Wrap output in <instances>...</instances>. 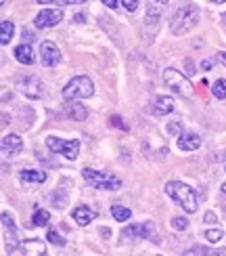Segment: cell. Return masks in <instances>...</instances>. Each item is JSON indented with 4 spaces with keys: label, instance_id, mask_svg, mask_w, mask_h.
Wrapping results in <instances>:
<instances>
[{
    "label": "cell",
    "instance_id": "obj_13",
    "mask_svg": "<svg viewBox=\"0 0 226 256\" xmlns=\"http://www.w3.org/2000/svg\"><path fill=\"white\" fill-rule=\"evenodd\" d=\"M168 4V0H147V15H145V24L155 26L157 19L164 13V8Z\"/></svg>",
    "mask_w": 226,
    "mask_h": 256
},
{
    "label": "cell",
    "instance_id": "obj_34",
    "mask_svg": "<svg viewBox=\"0 0 226 256\" xmlns=\"http://www.w3.org/2000/svg\"><path fill=\"white\" fill-rule=\"evenodd\" d=\"M212 66H214V61H212V59H203V61H201V68H203V70H210Z\"/></svg>",
    "mask_w": 226,
    "mask_h": 256
},
{
    "label": "cell",
    "instance_id": "obj_29",
    "mask_svg": "<svg viewBox=\"0 0 226 256\" xmlns=\"http://www.w3.org/2000/svg\"><path fill=\"white\" fill-rule=\"evenodd\" d=\"M185 256H210V252L203 248V246H195V248H189L185 252Z\"/></svg>",
    "mask_w": 226,
    "mask_h": 256
},
{
    "label": "cell",
    "instance_id": "obj_3",
    "mask_svg": "<svg viewBox=\"0 0 226 256\" xmlns=\"http://www.w3.org/2000/svg\"><path fill=\"white\" fill-rule=\"evenodd\" d=\"M164 82H166L168 88L178 92L180 97H185V99H191L193 94H195V88H193V84L189 82V78L182 72L174 70V68L164 70Z\"/></svg>",
    "mask_w": 226,
    "mask_h": 256
},
{
    "label": "cell",
    "instance_id": "obj_39",
    "mask_svg": "<svg viewBox=\"0 0 226 256\" xmlns=\"http://www.w3.org/2000/svg\"><path fill=\"white\" fill-rule=\"evenodd\" d=\"M216 256H226V248H222V250H218V252H216Z\"/></svg>",
    "mask_w": 226,
    "mask_h": 256
},
{
    "label": "cell",
    "instance_id": "obj_42",
    "mask_svg": "<svg viewBox=\"0 0 226 256\" xmlns=\"http://www.w3.org/2000/svg\"><path fill=\"white\" fill-rule=\"evenodd\" d=\"M4 2H6V0H0V4H4Z\"/></svg>",
    "mask_w": 226,
    "mask_h": 256
},
{
    "label": "cell",
    "instance_id": "obj_28",
    "mask_svg": "<svg viewBox=\"0 0 226 256\" xmlns=\"http://www.w3.org/2000/svg\"><path fill=\"white\" fill-rule=\"evenodd\" d=\"M46 240L50 242V244H55V246H65V240H63L61 236H59V233L57 231H48V236H46Z\"/></svg>",
    "mask_w": 226,
    "mask_h": 256
},
{
    "label": "cell",
    "instance_id": "obj_1",
    "mask_svg": "<svg viewBox=\"0 0 226 256\" xmlns=\"http://www.w3.org/2000/svg\"><path fill=\"white\" fill-rule=\"evenodd\" d=\"M197 21H199V8L195 4L185 2L182 6H178L174 13H172L170 30H172V34L174 36H182V34H187V32H191L193 28H195Z\"/></svg>",
    "mask_w": 226,
    "mask_h": 256
},
{
    "label": "cell",
    "instance_id": "obj_33",
    "mask_svg": "<svg viewBox=\"0 0 226 256\" xmlns=\"http://www.w3.org/2000/svg\"><path fill=\"white\" fill-rule=\"evenodd\" d=\"M203 220L210 222V225H214V222H218V216H216V214H214V212L210 210V212H206V216H203Z\"/></svg>",
    "mask_w": 226,
    "mask_h": 256
},
{
    "label": "cell",
    "instance_id": "obj_12",
    "mask_svg": "<svg viewBox=\"0 0 226 256\" xmlns=\"http://www.w3.org/2000/svg\"><path fill=\"white\" fill-rule=\"evenodd\" d=\"M23 149V138L19 134H4L2 136V156L4 158H13Z\"/></svg>",
    "mask_w": 226,
    "mask_h": 256
},
{
    "label": "cell",
    "instance_id": "obj_41",
    "mask_svg": "<svg viewBox=\"0 0 226 256\" xmlns=\"http://www.w3.org/2000/svg\"><path fill=\"white\" fill-rule=\"evenodd\" d=\"M222 194H226V183H224V185H222Z\"/></svg>",
    "mask_w": 226,
    "mask_h": 256
},
{
    "label": "cell",
    "instance_id": "obj_36",
    "mask_svg": "<svg viewBox=\"0 0 226 256\" xmlns=\"http://www.w3.org/2000/svg\"><path fill=\"white\" fill-rule=\"evenodd\" d=\"M218 61L222 63L224 68H226V52H224V50H220V52H218Z\"/></svg>",
    "mask_w": 226,
    "mask_h": 256
},
{
    "label": "cell",
    "instance_id": "obj_23",
    "mask_svg": "<svg viewBox=\"0 0 226 256\" xmlns=\"http://www.w3.org/2000/svg\"><path fill=\"white\" fill-rule=\"evenodd\" d=\"M48 220H50V212L44 208H36L34 216H31V222H34L36 227H44V225H48Z\"/></svg>",
    "mask_w": 226,
    "mask_h": 256
},
{
    "label": "cell",
    "instance_id": "obj_11",
    "mask_svg": "<svg viewBox=\"0 0 226 256\" xmlns=\"http://www.w3.org/2000/svg\"><path fill=\"white\" fill-rule=\"evenodd\" d=\"M61 19H63V10L61 8H44V10H40V13L36 15L34 24L40 30L42 28H55Z\"/></svg>",
    "mask_w": 226,
    "mask_h": 256
},
{
    "label": "cell",
    "instance_id": "obj_37",
    "mask_svg": "<svg viewBox=\"0 0 226 256\" xmlns=\"http://www.w3.org/2000/svg\"><path fill=\"white\" fill-rule=\"evenodd\" d=\"M220 162H222V166H224V170H226V152L220 156Z\"/></svg>",
    "mask_w": 226,
    "mask_h": 256
},
{
    "label": "cell",
    "instance_id": "obj_40",
    "mask_svg": "<svg viewBox=\"0 0 226 256\" xmlns=\"http://www.w3.org/2000/svg\"><path fill=\"white\" fill-rule=\"evenodd\" d=\"M212 2H218L220 4V2H226V0H212Z\"/></svg>",
    "mask_w": 226,
    "mask_h": 256
},
{
    "label": "cell",
    "instance_id": "obj_16",
    "mask_svg": "<svg viewBox=\"0 0 226 256\" xmlns=\"http://www.w3.org/2000/svg\"><path fill=\"white\" fill-rule=\"evenodd\" d=\"M21 248H23L25 256H48L44 242H40V240H27L21 244Z\"/></svg>",
    "mask_w": 226,
    "mask_h": 256
},
{
    "label": "cell",
    "instance_id": "obj_25",
    "mask_svg": "<svg viewBox=\"0 0 226 256\" xmlns=\"http://www.w3.org/2000/svg\"><path fill=\"white\" fill-rule=\"evenodd\" d=\"M40 4H84L86 0H38Z\"/></svg>",
    "mask_w": 226,
    "mask_h": 256
},
{
    "label": "cell",
    "instance_id": "obj_4",
    "mask_svg": "<svg viewBox=\"0 0 226 256\" xmlns=\"http://www.w3.org/2000/svg\"><path fill=\"white\" fill-rule=\"evenodd\" d=\"M94 94V84L88 76H75L67 86L63 88V97L67 101H78V99H88Z\"/></svg>",
    "mask_w": 226,
    "mask_h": 256
},
{
    "label": "cell",
    "instance_id": "obj_30",
    "mask_svg": "<svg viewBox=\"0 0 226 256\" xmlns=\"http://www.w3.org/2000/svg\"><path fill=\"white\" fill-rule=\"evenodd\" d=\"M138 4H141V0H122V6L128 10V13H134L138 8Z\"/></svg>",
    "mask_w": 226,
    "mask_h": 256
},
{
    "label": "cell",
    "instance_id": "obj_22",
    "mask_svg": "<svg viewBox=\"0 0 226 256\" xmlns=\"http://www.w3.org/2000/svg\"><path fill=\"white\" fill-rule=\"evenodd\" d=\"M111 216H113L117 222H124V220H128V218L132 216V210L128 208V206L115 204V206H111Z\"/></svg>",
    "mask_w": 226,
    "mask_h": 256
},
{
    "label": "cell",
    "instance_id": "obj_10",
    "mask_svg": "<svg viewBox=\"0 0 226 256\" xmlns=\"http://www.w3.org/2000/svg\"><path fill=\"white\" fill-rule=\"evenodd\" d=\"M40 59H42V66L44 68H55L57 63L61 61V50L55 42L44 40L40 44Z\"/></svg>",
    "mask_w": 226,
    "mask_h": 256
},
{
    "label": "cell",
    "instance_id": "obj_32",
    "mask_svg": "<svg viewBox=\"0 0 226 256\" xmlns=\"http://www.w3.org/2000/svg\"><path fill=\"white\" fill-rule=\"evenodd\" d=\"M111 124H113V126H117V128H122V130H128V126L122 122L120 116H113V118H111Z\"/></svg>",
    "mask_w": 226,
    "mask_h": 256
},
{
    "label": "cell",
    "instance_id": "obj_31",
    "mask_svg": "<svg viewBox=\"0 0 226 256\" xmlns=\"http://www.w3.org/2000/svg\"><path fill=\"white\" fill-rule=\"evenodd\" d=\"M21 36H23V44H31V42H34V40H36V36H34V32H29L27 28L23 30V34H21Z\"/></svg>",
    "mask_w": 226,
    "mask_h": 256
},
{
    "label": "cell",
    "instance_id": "obj_6",
    "mask_svg": "<svg viewBox=\"0 0 226 256\" xmlns=\"http://www.w3.org/2000/svg\"><path fill=\"white\" fill-rule=\"evenodd\" d=\"M46 147L50 152L55 154H63L67 160H75L80 154V141L75 138H69V141H63V138H57V136H48L46 138Z\"/></svg>",
    "mask_w": 226,
    "mask_h": 256
},
{
    "label": "cell",
    "instance_id": "obj_24",
    "mask_svg": "<svg viewBox=\"0 0 226 256\" xmlns=\"http://www.w3.org/2000/svg\"><path fill=\"white\" fill-rule=\"evenodd\" d=\"M212 92H214V97L216 99H226V80H216L212 84Z\"/></svg>",
    "mask_w": 226,
    "mask_h": 256
},
{
    "label": "cell",
    "instance_id": "obj_15",
    "mask_svg": "<svg viewBox=\"0 0 226 256\" xmlns=\"http://www.w3.org/2000/svg\"><path fill=\"white\" fill-rule=\"evenodd\" d=\"M71 216H73V220L78 222L80 227H86V225H90V222H92V218L96 216V212L90 206H78V208H73Z\"/></svg>",
    "mask_w": 226,
    "mask_h": 256
},
{
    "label": "cell",
    "instance_id": "obj_7",
    "mask_svg": "<svg viewBox=\"0 0 226 256\" xmlns=\"http://www.w3.org/2000/svg\"><path fill=\"white\" fill-rule=\"evenodd\" d=\"M17 88L25 94L27 99H42L44 97V84L40 78L34 76H23L17 80Z\"/></svg>",
    "mask_w": 226,
    "mask_h": 256
},
{
    "label": "cell",
    "instance_id": "obj_38",
    "mask_svg": "<svg viewBox=\"0 0 226 256\" xmlns=\"http://www.w3.org/2000/svg\"><path fill=\"white\" fill-rule=\"evenodd\" d=\"M73 19H75V21H78V24H82V21H84V15H82V13H80V15H75V17H73Z\"/></svg>",
    "mask_w": 226,
    "mask_h": 256
},
{
    "label": "cell",
    "instance_id": "obj_14",
    "mask_svg": "<svg viewBox=\"0 0 226 256\" xmlns=\"http://www.w3.org/2000/svg\"><path fill=\"white\" fill-rule=\"evenodd\" d=\"M176 143H178V149H182V152H195V149L201 147V138L195 132H182L178 134Z\"/></svg>",
    "mask_w": 226,
    "mask_h": 256
},
{
    "label": "cell",
    "instance_id": "obj_5",
    "mask_svg": "<svg viewBox=\"0 0 226 256\" xmlns=\"http://www.w3.org/2000/svg\"><path fill=\"white\" fill-rule=\"evenodd\" d=\"M82 176L86 178V183H90L94 189H105V191H115L122 187V180L109 174V172H101V170H92V168H84Z\"/></svg>",
    "mask_w": 226,
    "mask_h": 256
},
{
    "label": "cell",
    "instance_id": "obj_9",
    "mask_svg": "<svg viewBox=\"0 0 226 256\" xmlns=\"http://www.w3.org/2000/svg\"><path fill=\"white\" fill-rule=\"evenodd\" d=\"M2 229H4V244H6V250L13 252L19 248V233L15 229V222L13 216L8 212H2Z\"/></svg>",
    "mask_w": 226,
    "mask_h": 256
},
{
    "label": "cell",
    "instance_id": "obj_19",
    "mask_svg": "<svg viewBox=\"0 0 226 256\" xmlns=\"http://www.w3.org/2000/svg\"><path fill=\"white\" fill-rule=\"evenodd\" d=\"M67 116H69L71 120L84 122L86 118H88V110H86L82 103H78V101H71V103L67 105Z\"/></svg>",
    "mask_w": 226,
    "mask_h": 256
},
{
    "label": "cell",
    "instance_id": "obj_43",
    "mask_svg": "<svg viewBox=\"0 0 226 256\" xmlns=\"http://www.w3.org/2000/svg\"><path fill=\"white\" fill-rule=\"evenodd\" d=\"M224 19H226V15H224Z\"/></svg>",
    "mask_w": 226,
    "mask_h": 256
},
{
    "label": "cell",
    "instance_id": "obj_18",
    "mask_svg": "<svg viewBox=\"0 0 226 256\" xmlns=\"http://www.w3.org/2000/svg\"><path fill=\"white\" fill-rule=\"evenodd\" d=\"M15 59H17L19 63H23V66H31V63L36 61L34 48H31L29 44H19V46L15 48Z\"/></svg>",
    "mask_w": 226,
    "mask_h": 256
},
{
    "label": "cell",
    "instance_id": "obj_20",
    "mask_svg": "<svg viewBox=\"0 0 226 256\" xmlns=\"http://www.w3.org/2000/svg\"><path fill=\"white\" fill-rule=\"evenodd\" d=\"M13 34H15L13 21H10V19H2V21H0V42H2V44H8L10 38H13Z\"/></svg>",
    "mask_w": 226,
    "mask_h": 256
},
{
    "label": "cell",
    "instance_id": "obj_2",
    "mask_svg": "<svg viewBox=\"0 0 226 256\" xmlns=\"http://www.w3.org/2000/svg\"><path fill=\"white\" fill-rule=\"evenodd\" d=\"M166 194L180 204V208L193 214V212H197L199 208V200H197V194L195 189H191L189 185L180 183V180H168L166 183Z\"/></svg>",
    "mask_w": 226,
    "mask_h": 256
},
{
    "label": "cell",
    "instance_id": "obj_35",
    "mask_svg": "<svg viewBox=\"0 0 226 256\" xmlns=\"http://www.w3.org/2000/svg\"><path fill=\"white\" fill-rule=\"evenodd\" d=\"M101 2H103L105 6H109V8H115V6H117V0H101Z\"/></svg>",
    "mask_w": 226,
    "mask_h": 256
},
{
    "label": "cell",
    "instance_id": "obj_26",
    "mask_svg": "<svg viewBox=\"0 0 226 256\" xmlns=\"http://www.w3.org/2000/svg\"><path fill=\"white\" fill-rule=\"evenodd\" d=\"M222 229H210V231H206V240L210 242V244H216V242H220L222 240Z\"/></svg>",
    "mask_w": 226,
    "mask_h": 256
},
{
    "label": "cell",
    "instance_id": "obj_17",
    "mask_svg": "<svg viewBox=\"0 0 226 256\" xmlns=\"http://www.w3.org/2000/svg\"><path fill=\"white\" fill-rule=\"evenodd\" d=\"M153 112L157 116H166L170 112H174V99L172 97H166V94H161V97H155L153 101Z\"/></svg>",
    "mask_w": 226,
    "mask_h": 256
},
{
    "label": "cell",
    "instance_id": "obj_21",
    "mask_svg": "<svg viewBox=\"0 0 226 256\" xmlns=\"http://www.w3.org/2000/svg\"><path fill=\"white\" fill-rule=\"evenodd\" d=\"M48 178L46 172H42V170H23L21 172V180L23 183H44Z\"/></svg>",
    "mask_w": 226,
    "mask_h": 256
},
{
    "label": "cell",
    "instance_id": "obj_8",
    "mask_svg": "<svg viewBox=\"0 0 226 256\" xmlns=\"http://www.w3.org/2000/svg\"><path fill=\"white\" fill-rule=\"evenodd\" d=\"M122 238L124 240H145V238H151L153 242H159L153 233V225L151 222H138V225H130L122 231Z\"/></svg>",
    "mask_w": 226,
    "mask_h": 256
},
{
    "label": "cell",
    "instance_id": "obj_27",
    "mask_svg": "<svg viewBox=\"0 0 226 256\" xmlns=\"http://www.w3.org/2000/svg\"><path fill=\"white\" fill-rule=\"evenodd\" d=\"M172 227H174L176 231H185L189 227V220L185 216H174L172 218Z\"/></svg>",
    "mask_w": 226,
    "mask_h": 256
}]
</instances>
